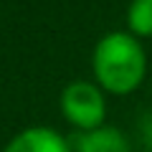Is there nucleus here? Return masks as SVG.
Segmentation results:
<instances>
[{
  "label": "nucleus",
  "mask_w": 152,
  "mask_h": 152,
  "mask_svg": "<svg viewBox=\"0 0 152 152\" xmlns=\"http://www.w3.org/2000/svg\"><path fill=\"white\" fill-rule=\"evenodd\" d=\"M3 152H74V147L53 127H28L8 142Z\"/></svg>",
  "instance_id": "obj_3"
},
{
  "label": "nucleus",
  "mask_w": 152,
  "mask_h": 152,
  "mask_svg": "<svg viewBox=\"0 0 152 152\" xmlns=\"http://www.w3.org/2000/svg\"><path fill=\"white\" fill-rule=\"evenodd\" d=\"M91 74L102 91L127 96L142 84L147 74V56L140 38L114 31L99 38L91 53Z\"/></svg>",
  "instance_id": "obj_1"
},
{
  "label": "nucleus",
  "mask_w": 152,
  "mask_h": 152,
  "mask_svg": "<svg viewBox=\"0 0 152 152\" xmlns=\"http://www.w3.org/2000/svg\"><path fill=\"white\" fill-rule=\"evenodd\" d=\"M127 28L134 38H152V0H132L127 8Z\"/></svg>",
  "instance_id": "obj_5"
},
{
  "label": "nucleus",
  "mask_w": 152,
  "mask_h": 152,
  "mask_svg": "<svg viewBox=\"0 0 152 152\" xmlns=\"http://www.w3.org/2000/svg\"><path fill=\"white\" fill-rule=\"evenodd\" d=\"M61 114L71 127L81 132H94L104 127L107 117V102L104 91L91 81H71L61 91Z\"/></svg>",
  "instance_id": "obj_2"
},
{
  "label": "nucleus",
  "mask_w": 152,
  "mask_h": 152,
  "mask_svg": "<svg viewBox=\"0 0 152 152\" xmlns=\"http://www.w3.org/2000/svg\"><path fill=\"white\" fill-rule=\"evenodd\" d=\"M74 152H132V147L117 127H99L94 132H81L76 137Z\"/></svg>",
  "instance_id": "obj_4"
}]
</instances>
